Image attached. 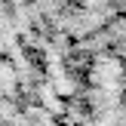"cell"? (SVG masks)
<instances>
[{
	"mask_svg": "<svg viewBox=\"0 0 126 126\" xmlns=\"http://www.w3.org/2000/svg\"><path fill=\"white\" fill-rule=\"evenodd\" d=\"M52 25L71 31V34H86L98 28L108 16V9L117 0H31Z\"/></svg>",
	"mask_w": 126,
	"mask_h": 126,
	"instance_id": "cell-1",
	"label": "cell"
}]
</instances>
